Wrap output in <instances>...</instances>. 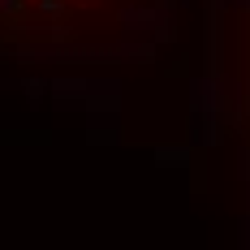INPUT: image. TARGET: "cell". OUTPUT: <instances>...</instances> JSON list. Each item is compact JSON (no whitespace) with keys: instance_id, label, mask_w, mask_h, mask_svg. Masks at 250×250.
<instances>
[{"instance_id":"2","label":"cell","mask_w":250,"mask_h":250,"mask_svg":"<svg viewBox=\"0 0 250 250\" xmlns=\"http://www.w3.org/2000/svg\"><path fill=\"white\" fill-rule=\"evenodd\" d=\"M242 100H246V129H250V0H246V22H242Z\"/></svg>"},{"instance_id":"1","label":"cell","mask_w":250,"mask_h":250,"mask_svg":"<svg viewBox=\"0 0 250 250\" xmlns=\"http://www.w3.org/2000/svg\"><path fill=\"white\" fill-rule=\"evenodd\" d=\"M151 0H0V43L18 52H91L147 22Z\"/></svg>"}]
</instances>
